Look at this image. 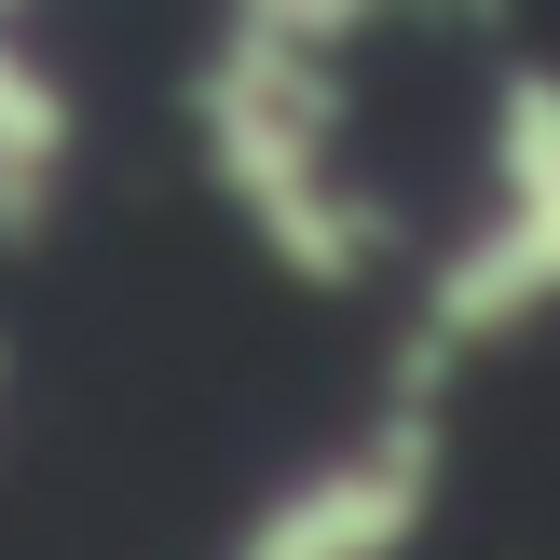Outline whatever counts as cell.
<instances>
[{
	"mask_svg": "<svg viewBox=\"0 0 560 560\" xmlns=\"http://www.w3.org/2000/svg\"><path fill=\"white\" fill-rule=\"evenodd\" d=\"M191 137H206L219 206L246 219V246H260L288 288H370L383 273L397 219H383V191L342 164V69H328V55L260 42V27L219 14L206 69H191Z\"/></svg>",
	"mask_w": 560,
	"mask_h": 560,
	"instance_id": "cell-1",
	"label": "cell"
},
{
	"mask_svg": "<svg viewBox=\"0 0 560 560\" xmlns=\"http://www.w3.org/2000/svg\"><path fill=\"white\" fill-rule=\"evenodd\" d=\"M547 315H560V69L506 55L492 69V124H479V219L424 260V301H410V342H397V397H452L465 355L520 342Z\"/></svg>",
	"mask_w": 560,
	"mask_h": 560,
	"instance_id": "cell-2",
	"label": "cell"
},
{
	"mask_svg": "<svg viewBox=\"0 0 560 560\" xmlns=\"http://www.w3.org/2000/svg\"><path fill=\"white\" fill-rule=\"evenodd\" d=\"M438 479H452L438 397H397V383H383L370 424H355L342 452H315L301 479H273L260 506L233 520L219 560H410L424 520H438Z\"/></svg>",
	"mask_w": 560,
	"mask_h": 560,
	"instance_id": "cell-3",
	"label": "cell"
},
{
	"mask_svg": "<svg viewBox=\"0 0 560 560\" xmlns=\"http://www.w3.org/2000/svg\"><path fill=\"white\" fill-rule=\"evenodd\" d=\"M69 151H82L69 82H55L42 55L0 27V246H27V233L55 219V191H69Z\"/></svg>",
	"mask_w": 560,
	"mask_h": 560,
	"instance_id": "cell-4",
	"label": "cell"
},
{
	"mask_svg": "<svg viewBox=\"0 0 560 560\" xmlns=\"http://www.w3.org/2000/svg\"><path fill=\"white\" fill-rule=\"evenodd\" d=\"M370 14H383V0H233V27H260V42H301V55H342Z\"/></svg>",
	"mask_w": 560,
	"mask_h": 560,
	"instance_id": "cell-5",
	"label": "cell"
}]
</instances>
